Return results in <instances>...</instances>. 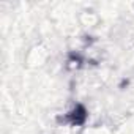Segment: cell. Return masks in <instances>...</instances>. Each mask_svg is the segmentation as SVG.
Here are the masks:
<instances>
[{"mask_svg":"<svg viewBox=\"0 0 134 134\" xmlns=\"http://www.w3.org/2000/svg\"><path fill=\"white\" fill-rule=\"evenodd\" d=\"M87 117H88V112H87L85 106L77 103V104H74V107L71 110H68L66 114L57 117V121L70 125V126H82V125H85Z\"/></svg>","mask_w":134,"mask_h":134,"instance_id":"cell-1","label":"cell"}]
</instances>
